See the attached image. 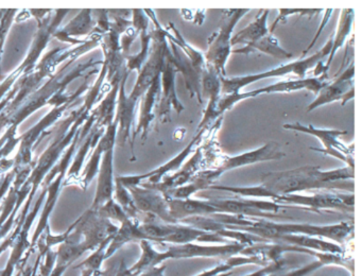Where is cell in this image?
I'll return each mask as SVG.
<instances>
[{"instance_id": "cell-1", "label": "cell", "mask_w": 362, "mask_h": 276, "mask_svg": "<svg viewBox=\"0 0 362 276\" xmlns=\"http://www.w3.org/2000/svg\"><path fill=\"white\" fill-rule=\"evenodd\" d=\"M332 45V35L326 44L320 49L317 52L307 59H296L291 63L284 64L279 67L273 68L268 71L262 72V74H247V76H234V78H220L221 81V93L224 95H230V93H240L241 89L247 87L252 83L257 82V81L264 80L268 78H281V76H290L293 74L296 78L305 79L308 70L315 68L317 63L324 61L325 57L329 54L330 49Z\"/></svg>"}, {"instance_id": "cell-2", "label": "cell", "mask_w": 362, "mask_h": 276, "mask_svg": "<svg viewBox=\"0 0 362 276\" xmlns=\"http://www.w3.org/2000/svg\"><path fill=\"white\" fill-rule=\"evenodd\" d=\"M321 168L304 166L293 170L281 172H268L262 176V187L274 197V201L283 195H294L300 191L313 189H332L329 185L320 180L319 171Z\"/></svg>"}, {"instance_id": "cell-3", "label": "cell", "mask_w": 362, "mask_h": 276, "mask_svg": "<svg viewBox=\"0 0 362 276\" xmlns=\"http://www.w3.org/2000/svg\"><path fill=\"white\" fill-rule=\"evenodd\" d=\"M230 15L228 19L224 21L219 31L215 32L209 38V50L205 53V62L206 67L215 71L218 76H226V66L228 57L232 53L233 30L236 27L237 23L250 12L249 8H236V10H228Z\"/></svg>"}, {"instance_id": "cell-4", "label": "cell", "mask_w": 362, "mask_h": 276, "mask_svg": "<svg viewBox=\"0 0 362 276\" xmlns=\"http://www.w3.org/2000/svg\"><path fill=\"white\" fill-rule=\"evenodd\" d=\"M284 129L291 131L302 132L315 136L323 144L324 149L313 148V150L319 151L328 156L336 157L340 159L347 167L355 168L354 163V146H346L339 140L340 136L346 134V131L340 130L317 129L313 125H304L300 122L285 123Z\"/></svg>"}, {"instance_id": "cell-5", "label": "cell", "mask_w": 362, "mask_h": 276, "mask_svg": "<svg viewBox=\"0 0 362 276\" xmlns=\"http://www.w3.org/2000/svg\"><path fill=\"white\" fill-rule=\"evenodd\" d=\"M354 74H355V64L351 62L342 74L334 76V80L332 82H327V84L319 91L317 98L307 106V113L313 112L315 108L332 103L337 100H341L342 105H345V103L353 99L355 95Z\"/></svg>"}, {"instance_id": "cell-6", "label": "cell", "mask_w": 362, "mask_h": 276, "mask_svg": "<svg viewBox=\"0 0 362 276\" xmlns=\"http://www.w3.org/2000/svg\"><path fill=\"white\" fill-rule=\"evenodd\" d=\"M279 203L294 204L306 206L309 209H338L353 212L354 195H334V193L317 192L313 195H288L277 197Z\"/></svg>"}, {"instance_id": "cell-7", "label": "cell", "mask_w": 362, "mask_h": 276, "mask_svg": "<svg viewBox=\"0 0 362 276\" xmlns=\"http://www.w3.org/2000/svg\"><path fill=\"white\" fill-rule=\"evenodd\" d=\"M177 70L170 62L165 59L160 71V104L158 105V118L160 123L171 121V110H175L177 114H181L185 106L177 97L175 89V78Z\"/></svg>"}, {"instance_id": "cell-8", "label": "cell", "mask_w": 362, "mask_h": 276, "mask_svg": "<svg viewBox=\"0 0 362 276\" xmlns=\"http://www.w3.org/2000/svg\"><path fill=\"white\" fill-rule=\"evenodd\" d=\"M286 154L281 150L279 144L275 142H267L264 146L256 150L249 151L236 156H226L221 163L216 166L220 173L237 169V168L245 167V166L254 165V163H262L268 161H279L285 157Z\"/></svg>"}, {"instance_id": "cell-9", "label": "cell", "mask_w": 362, "mask_h": 276, "mask_svg": "<svg viewBox=\"0 0 362 276\" xmlns=\"http://www.w3.org/2000/svg\"><path fill=\"white\" fill-rule=\"evenodd\" d=\"M170 42L171 49H165V59L170 62L177 72H181L185 80L186 88L189 91L190 97H197L199 103H203L201 95V74L196 66L181 50Z\"/></svg>"}, {"instance_id": "cell-10", "label": "cell", "mask_w": 362, "mask_h": 276, "mask_svg": "<svg viewBox=\"0 0 362 276\" xmlns=\"http://www.w3.org/2000/svg\"><path fill=\"white\" fill-rule=\"evenodd\" d=\"M202 149L198 148L194 151L192 159H188L184 167L180 168L175 174L170 176H165L160 182L156 183V184H148V183L143 182L141 184V187L153 189V190L162 193L163 195H167L169 191L188 184L192 180V178L198 173L201 165H202Z\"/></svg>"}, {"instance_id": "cell-11", "label": "cell", "mask_w": 362, "mask_h": 276, "mask_svg": "<svg viewBox=\"0 0 362 276\" xmlns=\"http://www.w3.org/2000/svg\"><path fill=\"white\" fill-rule=\"evenodd\" d=\"M132 195L135 207L141 212L154 214L162 218L167 222H175L169 214L168 203L164 195L153 189L144 188V187L134 186L127 188Z\"/></svg>"}, {"instance_id": "cell-12", "label": "cell", "mask_w": 362, "mask_h": 276, "mask_svg": "<svg viewBox=\"0 0 362 276\" xmlns=\"http://www.w3.org/2000/svg\"><path fill=\"white\" fill-rule=\"evenodd\" d=\"M327 74H321V76H313V78L281 81V82L252 91V98L257 97V96L269 95V93H292V91H303V89L319 93V91L327 84Z\"/></svg>"}, {"instance_id": "cell-13", "label": "cell", "mask_w": 362, "mask_h": 276, "mask_svg": "<svg viewBox=\"0 0 362 276\" xmlns=\"http://www.w3.org/2000/svg\"><path fill=\"white\" fill-rule=\"evenodd\" d=\"M160 74L156 76V80L152 83L145 95L143 96L141 103V114H139V125L135 130L134 135L132 138V146L134 148V140L136 136L141 132V138L144 140L147 138L148 132H149L150 125H151L153 119L156 118L154 115V108L156 106L158 99H160Z\"/></svg>"}, {"instance_id": "cell-14", "label": "cell", "mask_w": 362, "mask_h": 276, "mask_svg": "<svg viewBox=\"0 0 362 276\" xmlns=\"http://www.w3.org/2000/svg\"><path fill=\"white\" fill-rule=\"evenodd\" d=\"M168 203L169 214L173 220L185 219L187 217L209 216L217 214L218 209L214 207L209 201H198V200H179L166 197Z\"/></svg>"}, {"instance_id": "cell-15", "label": "cell", "mask_w": 362, "mask_h": 276, "mask_svg": "<svg viewBox=\"0 0 362 276\" xmlns=\"http://www.w3.org/2000/svg\"><path fill=\"white\" fill-rule=\"evenodd\" d=\"M113 155L114 149L103 153L100 171H99L98 189H97V195L92 209H98L99 207L111 201L113 197Z\"/></svg>"}, {"instance_id": "cell-16", "label": "cell", "mask_w": 362, "mask_h": 276, "mask_svg": "<svg viewBox=\"0 0 362 276\" xmlns=\"http://www.w3.org/2000/svg\"><path fill=\"white\" fill-rule=\"evenodd\" d=\"M130 72L124 69V76L119 86V99H118L117 115L115 120L120 125V134H122V142L130 140L131 146H132V140H131V127H132L133 118H134L135 106L136 103H133L129 100L124 93V85H126L127 79Z\"/></svg>"}, {"instance_id": "cell-17", "label": "cell", "mask_w": 362, "mask_h": 276, "mask_svg": "<svg viewBox=\"0 0 362 276\" xmlns=\"http://www.w3.org/2000/svg\"><path fill=\"white\" fill-rule=\"evenodd\" d=\"M270 14V10H262L256 17L253 23H250L247 27L243 28L240 31L237 32L234 36L230 38V45L243 44L245 46L253 44L257 42L260 38L266 36L269 33L268 17Z\"/></svg>"}, {"instance_id": "cell-18", "label": "cell", "mask_w": 362, "mask_h": 276, "mask_svg": "<svg viewBox=\"0 0 362 276\" xmlns=\"http://www.w3.org/2000/svg\"><path fill=\"white\" fill-rule=\"evenodd\" d=\"M255 52L264 53V54L271 55L276 59H291L293 57L291 53L286 51L279 45V40L270 32L264 38L258 40L257 42L243 46L240 49H234L232 51V53H237V54H250V53Z\"/></svg>"}, {"instance_id": "cell-19", "label": "cell", "mask_w": 362, "mask_h": 276, "mask_svg": "<svg viewBox=\"0 0 362 276\" xmlns=\"http://www.w3.org/2000/svg\"><path fill=\"white\" fill-rule=\"evenodd\" d=\"M354 10L353 8H344L341 12L340 21H339L338 29L334 34H332V45L328 54L327 63L324 65L323 74H327L330 64L334 61V54L337 51L344 46L346 42L347 36L351 33V27H353Z\"/></svg>"}, {"instance_id": "cell-20", "label": "cell", "mask_w": 362, "mask_h": 276, "mask_svg": "<svg viewBox=\"0 0 362 276\" xmlns=\"http://www.w3.org/2000/svg\"><path fill=\"white\" fill-rule=\"evenodd\" d=\"M95 23L92 19L90 10H84L73 19L69 25H65L61 31L54 32V38L65 42L71 40V36L84 35L94 31Z\"/></svg>"}, {"instance_id": "cell-21", "label": "cell", "mask_w": 362, "mask_h": 276, "mask_svg": "<svg viewBox=\"0 0 362 276\" xmlns=\"http://www.w3.org/2000/svg\"><path fill=\"white\" fill-rule=\"evenodd\" d=\"M141 51H139L136 55L128 57V63H127L126 69L128 70L129 72L132 71V70H137V71L139 72V70L143 68V66L145 65L146 62H147L150 52H151L150 44H151L152 38L150 33H148V31L141 32Z\"/></svg>"}, {"instance_id": "cell-22", "label": "cell", "mask_w": 362, "mask_h": 276, "mask_svg": "<svg viewBox=\"0 0 362 276\" xmlns=\"http://www.w3.org/2000/svg\"><path fill=\"white\" fill-rule=\"evenodd\" d=\"M252 98L251 91H245V93H230L224 97H220L219 102L217 105L218 116L221 117L226 110H230L235 104L243 100L250 99Z\"/></svg>"}, {"instance_id": "cell-23", "label": "cell", "mask_w": 362, "mask_h": 276, "mask_svg": "<svg viewBox=\"0 0 362 276\" xmlns=\"http://www.w3.org/2000/svg\"><path fill=\"white\" fill-rule=\"evenodd\" d=\"M322 10H310V8H281L279 10V15L275 19L274 23L271 25L269 32L273 33L275 27H276L279 23H285L287 21L288 17L292 16V15H308L309 17L313 16L317 13L321 12Z\"/></svg>"}, {"instance_id": "cell-24", "label": "cell", "mask_w": 362, "mask_h": 276, "mask_svg": "<svg viewBox=\"0 0 362 276\" xmlns=\"http://www.w3.org/2000/svg\"><path fill=\"white\" fill-rule=\"evenodd\" d=\"M334 12V10L332 8H328V10L325 11V15L323 16V19H322L321 25H320L319 29H317V33H315V38H313V40H311L310 44L307 46V48L305 49L304 52H303L302 57H300V59H303V57H305V55L307 54V53L310 51V49L313 48V46H315V42H317V38H319V36L321 35L322 31H323L324 28L326 27V25L328 23V21H329L330 17H332V13Z\"/></svg>"}]
</instances>
